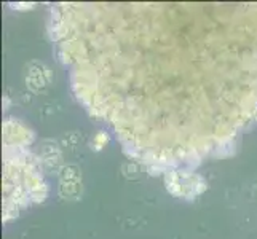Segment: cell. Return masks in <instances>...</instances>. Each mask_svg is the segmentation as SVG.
Masks as SVG:
<instances>
[{
    "label": "cell",
    "instance_id": "1",
    "mask_svg": "<svg viewBox=\"0 0 257 239\" xmlns=\"http://www.w3.org/2000/svg\"><path fill=\"white\" fill-rule=\"evenodd\" d=\"M166 188L176 196L192 198L206 190V182L200 175L187 172H170L166 175Z\"/></svg>",
    "mask_w": 257,
    "mask_h": 239
},
{
    "label": "cell",
    "instance_id": "2",
    "mask_svg": "<svg viewBox=\"0 0 257 239\" xmlns=\"http://www.w3.org/2000/svg\"><path fill=\"white\" fill-rule=\"evenodd\" d=\"M4 132H5V142L8 147H21L24 144H28L32 140V134L31 131L26 129L21 123L18 121H12L8 120L4 126Z\"/></svg>",
    "mask_w": 257,
    "mask_h": 239
},
{
    "label": "cell",
    "instance_id": "3",
    "mask_svg": "<svg viewBox=\"0 0 257 239\" xmlns=\"http://www.w3.org/2000/svg\"><path fill=\"white\" fill-rule=\"evenodd\" d=\"M50 83V72L47 67L39 66V70H32L31 67V75L28 77V85L35 91H40L43 86Z\"/></svg>",
    "mask_w": 257,
    "mask_h": 239
},
{
    "label": "cell",
    "instance_id": "4",
    "mask_svg": "<svg viewBox=\"0 0 257 239\" xmlns=\"http://www.w3.org/2000/svg\"><path fill=\"white\" fill-rule=\"evenodd\" d=\"M59 193H61V196L66 199H77L82 194V182L80 180L61 182Z\"/></svg>",
    "mask_w": 257,
    "mask_h": 239
},
{
    "label": "cell",
    "instance_id": "5",
    "mask_svg": "<svg viewBox=\"0 0 257 239\" xmlns=\"http://www.w3.org/2000/svg\"><path fill=\"white\" fill-rule=\"evenodd\" d=\"M61 175V182H70V180H80L82 174L80 169L77 166H64L59 172Z\"/></svg>",
    "mask_w": 257,
    "mask_h": 239
},
{
    "label": "cell",
    "instance_id": "6",
    "mask_svg": "<svg viewBox=\"0 0 257 239\" xmlns=\"http://www.w3.org/2000/svg\"><path fill=\"white\" fill-rule=\"evenodd\" d=\"M107 140H109V137H107V134L105 132H97V134L93 137V140H91V148H94V150H101L102 147H105V144H107Z\"/></svg>",
    "mask_w": 257,
    "mask_h": 239
}]
</instances>
